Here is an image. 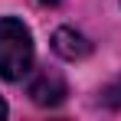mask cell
<instances>
[{
    "mask_svg": "<svg viewBox=\"0 0 121 121\" xmlns=\"http://www.w3.org/2000/svg\"><path fill=\"white\" fill-rule=\"evenodd\" d=\"M36 46L33 33L20 17H0V79L20 82L33 72Z\"/></svg>",
    "mask_w": 121,
    "mask_h": 121,
    "instance_id": "1",
    "label": "cell"
},
{
    "mask_svg": "<svg viewBox=\"0 0 121 121\" xmlns=\"http://www.w3.org/2000/svg\"><path fill=\"white\" fill-rule=\"evenodd\" d=\"M26 95H30L33 105H39V108H56V105L65 101L69 85H65V79H62L59 72H52V69H39V72L30 79V85H26Z\"/></svg>",
    "mask_w": 121,
    "mask_h": 121,
    "instance_id": "2",
    "label": "cell"
},
{
    "mask_svg": "<svg viewBox=\"0 0 121 121\" xmlns=\"http://www.w3.org/2000/svg\"><path fill=\"white\" fill-rule=\"evenodd\" d=\"M52 52L62 56V59H69V62H75V59L92 56V43H88V36H82L79 30L59 26V30L52 33Z\"/></svg>",
    "mask_w": 121,
    "mask_h": 121,
    "instance_id": "3",
    "label": "cell"
},
{
    "mask_svg": "<svg viewBox=\"0 0 121 121\" xmlns=\"http://www.w3.org/2000/svg\"><path fill=\"white\" fill-rule=\"evenodd\" d=\"M7 115H10V108H7V101L0 98V118H7Z\"/></svg>",
    "mask_w": 121,
    "mask_h": 121,
    "instance_id": "4",
    "label": "cell"
},
{
    "mask_svg": "<svg viewBox=\"0 0 121 121\" xmlns=\"http://www.w3.org/2000/svg\"><path fill=\"white\" fill-rule=\"evenodd\" d=\"M39 3H46V7H56V3H59V0H39Z\"/></svg>",
    "mask_w": 121,
    "mask_h": 121,
    "instance_id": "5",
    "label": "cell"
},
{
    "mask_svg": "<svg viewBox=\"0 0 121 121\" xmlns=\"http://www.w3.org/2000/svg\"><path fill=\"white\" fill-rule=\"evenodd\" d=\"M118 3H121V0H118Z\"/></svg>",
    "mask_w": 121,
    "mask_h": 121,
    "instance_id": "6",
    "label": "cell"
}]
</instances>
